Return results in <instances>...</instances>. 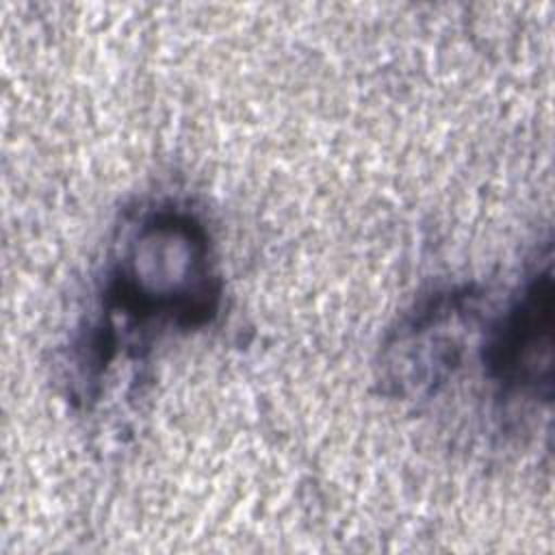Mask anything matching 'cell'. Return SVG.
I'll use <instances>...</instances> for the list:
<instances>
[{
    "label": "cell",
    "mask_w": 555,
    "mask_h": 555,
    "mask_svg": "<svg viewBox=\"0 0 555 555\" xmlns=\"http://www.w3.org/2000/svg\"><path fill=\"white\" fill-rule=\"evenodd\" d=\"M106 295L113 310L137 323H206L219 304V280L204 225L176 208L145 215L126 236Z\"/></svg>",
    "instance_id": "cell-1"
},
{
    "label": "cell",
    "mask_w": 555,
    "mask_h": 555,
    "mask_svg": "<svg viewBox=\"0 0 555 555\" xmlns=\"http://www.w3.org/2000/svg\"><path fill=\"white\" fill-rule=\"evenodd\" d=\"M551 349L553 278L551 267H546L531 278L518 301L501 319L488 340L483 360L490 377L505 390L544 395L540 386L551 392L553 384Z\"/></svg>",
    "instance_id": "cell-2"
}]
</instances>
